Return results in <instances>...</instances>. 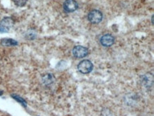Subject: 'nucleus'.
Returning a JSON list of instances; mask_svg holds the SVG:
<instances>
[{
    "label": "nucleus",
    "instance_id": "8",
    "mask_svg": "<svg viewBox=\"0 0 154 116\" xmlns=\"http://www.w3.org/2000/svg\"><path fill=\"white\" fill-rule=\"evenodd\" d=\"M54 81V77L51 73H47L42 77V82L46 86H49Z\"/></svg>",
    "mask_w": 154,
    "mask_h": 116
},
{
    "label": "nucleus",
    "instance_id": "2",
    "mask_svg": "<svg viewBox=\"0 0 154 116\" xmlns=\"http://www.w3.org/2000/svg\"><path fill=\"white\" fill-rule=\"evenodd\" d=\"M103 18L102 13L99 10H92L89 12L87 16L89 22L92 23H99L102 21Z\"/></svg>",
    "mask_w": 154,
    "mask_h": 116
},
{
    "label": "nucleus",
    "instance_id": "5",
    "mask_svg": "<svg viewBox=\"0 0 154 116\" xmlns=\"http://www.w3.org/2000/svg\"><path fill=\"white\" fill-rule=\"evenodd\" d=\"M141 82L142 83L143 86L146 88V89H150L153 84V74L151 73H148L141 77Z\"/></svg>",
    "mask_w": 154,
    "mask_h": 116
},
{
    "label": "nucleus",
    "instance_id": "10",
    "mask_svg": "<svg viewBox=\"0 0 154 116\" xmlns=\"http://www.w3.org/2000/svg\"><path fill=\"white\" fill-rule=\"evenodd\" d=\"M11 96L15 100V101H17V102L20 103L23 106L25 107V108H26V106H27V103H26V101H25L24 98H22L19 96V95H16V94H12Z\"/></svg>",
    "mask_w": 154,
    "mask_h": 116
},
{
    "label": "nucleus",
    "instance_id": "3",
    "mask_svg": "<svg viewBox=\"0 0 154 116\" xmlns=\"http://www.w3.org/2000/svg\"><path fill=\"white\" fill-rule=\"evenodd\" d=\"M73 55L78 59H82L87 57L88 54V49L85 46H76L73 49Z\"/></svg>",
    "mask_w": 154,
    "mask_h": 116
},
{
    "label": "nucleus",
    "instance_id": "4",
    "mask_svg": "<svg viewBox=\"0 0 154 116\" xmlns=\"http://www.w3.org/2000/svg\"><path fill=\"white\" fill-rule=\"evenodd\" d=\"M14 25V21L12 18L6 17L0 21V32H8Z\"/></svg>",
    "mask_w": 154,
    "mask_h": 116
},
{
    "label": "nucleus",
    "instance_id": "7",
    "mask_svg": "<svg viewBox=\"0 0 154 116\" xmlns=\"http://www.w3.org/2000/svg\"><path fill=\"white\" fill-rule=\"evenodd\" d=\"M114 37L111 34H105L100 39V43L103 46L109 47L114 44Z\"/></svg>",
    "mask_w": 154,
    "mask_h": 116
},
{
    "label": "nucleus",
    "instance_id": "11",
    "mask_svg": "<svg viewBox=\"0 0 154 116\" xmlns=\"http://www.w3.org/2000/svg\"><path fill=\"white\" fill-rule=\"evenodd\" d=\"M14 4L18 7H24V5H26V2H27L28 0H13Z\"/></svg>",
    "mask_w": 154,
    "mask_h": 116
},
{
    "label": "nucleus",
    "instance_id": "6",
    "mask_svg": "<svg viewBox=\"0 0 154 116\" xmlns=\"http://www.w3.org/2000/svg\"><path fill=\"white\" fill-rule=\"evenodd\" d=\"M63 8L67 12H73L78 10V4L76 0H66L63 4Z\"/></svg>",
    "mask_w": 154,
    "mask_h": 116
},
{
    "label": "nucleus",
    "instance_id": "9",
    "mask_svg": "<svg viewBox=\"0 0 154 116\" xmlns=\"http://www.w3.org/2000/svg\"><path fill=\"white\" fill-rule=\"evenodd\" d=\"M1 44L4 46H14L18 45V42L12 39H4L1 41Z\"/></svg>",
    "mask_w": 154,
    "mask_h": 116
},
{
    "label": "nucleus",
    "instance_id": "1",
    "mask_svg": "<svg viewBox=\"0 0 154 116\" xmlns=\"http://www.w3.org/2000/svg\"><path fill=\"white\" fill-rule=\"evenodd\" d=\"M78 69L82 74L89 73L93 69V64L89 60H82L78 65Z\"/></svg>",
    "mask_w": 154,
    "mask_h": 116
}]
</instances>
